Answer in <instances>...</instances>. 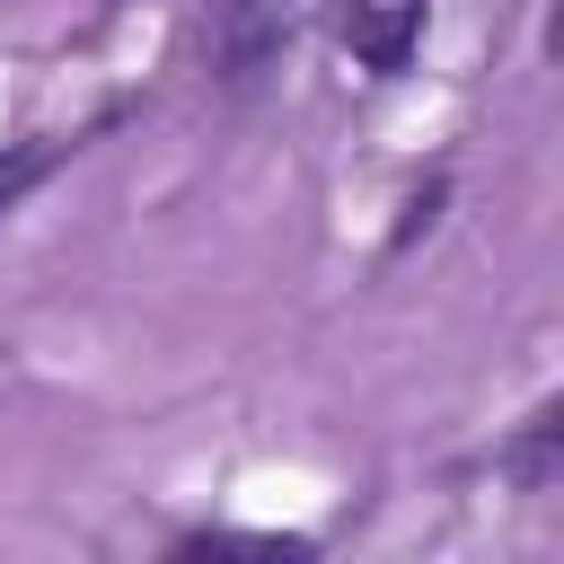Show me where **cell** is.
<instances>
[{
    "label": "cell",
    "mask_w": 564,
    "mask_h": 564,
    "mask_svg": "<svg viewBox=\"0 0 564 564\" xmlns=\"http://www.w3.org/2000/svg\"><path fill=\"white\" fill-rule=\"evenodd\" d=\"M62 159H70V141H18V150H0V220H9Z\"/></svg>",
    "instance_id": "277c9868"
},
{
    "label": "cell",
    "mask_w": 564,
    "mask_h": 564,
    "mask_svg": "<svg viewBox=\"0 0 564 564\" xmlns=\"http://www.w3.org/2000/svg\"><path fill=\"white\" fill-rule=\"evenodd\" d=\"M203 53H212V70L238 88V79H256L273 53H282V9L273 0H212V18H203Z\"/></svg>",
    "instance_id": "6da1fadb"
},
{
    "label": "cell",
    "mask_w": 564,
    "mask_h": 564,
    "mask_svg": "<svg viewBox=\"0 0 564 564\" xmlns=\"http://www.w3.org/2000/svg\"><path fill=\"white\" fill-rule=\"evenodd\" d=\"M159 564H317V546L282 529H185Z\"/></svg>",
    "instance_id": "7a4b0ae2"
},
{
    "label": "cell",
    "mask_w": 564,
    "mask_h": 564,
    "mask_svg": "<svg viewBox=\"0 0 564 564\" xmlns=\"http://www.w3.org/2000/svg\"><path fill=\"white\" fill-rule=\"evenodd\" d=\"M414 35H423V0H344V44L370 70H405Z\"/></svg>",
    "instance_id": "3957f363"
},
{
    "label": "cell",
    "mask_w": 564,
    "mask_h": 564,
    "mask_svg": "<svg viewBox=\"0 0 564 564\" xmlns=\"http://www.w3.org/2000/svg\"><path fill=\"white\" fill-rule=\"evenodd\" d=\"M511 476H520L529 494H546V485H555V405H546V414L520 432V449H511Z\"/></svg>",
    "instance_id": "5b68a950"
}]
</instances>
